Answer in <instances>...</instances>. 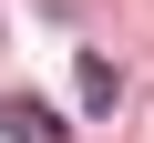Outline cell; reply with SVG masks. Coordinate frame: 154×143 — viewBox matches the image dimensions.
<instances>
[{
  "instance_id": "1",
  "label": "cell",
  "mask_w": 154,
  "mask_h": 143,
  "mask_svg": "<svg viewBox=\"0 0 154 143\" xmlns=\"http://www.w3.org/2000/svg\"><path fill=\"white\" fill-rule=\"evenodd\" d=\"M0 143H72V123L41 92H0Z\"/></svg>"
},
{
  "instance_id": "2",
  "label": "cell",
  "mask_w": 154,
  "mask_h": 143,
  "mask_svg": "<svg viewBox=\"0 0 154 143\" xmlns=\"http://www.w3.org/2000/svg\"><path fill=\"white\" fill-rule=\"evenodd\" d=\"M72 92H82V112H113V102H123V72H113L103 51H82V61H72Z\"/></svg>"
}]
</instances>
